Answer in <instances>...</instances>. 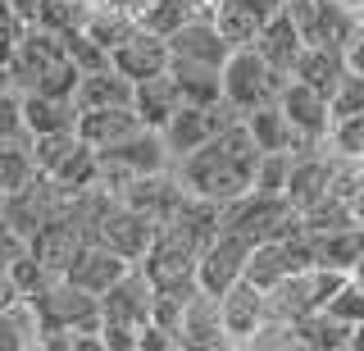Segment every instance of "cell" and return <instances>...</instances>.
<instances>
[{
	"instance_id": "cell-1",
	"label": "cell",
	"mask_w": 364,
	"mask_h": 351,
	"mask_svg": "<svg viewBox=\"0 0 364 351\" xmlns=\"http://www.w3.org/2000/svg\"><path fill=\"white\" fill-rule=\"evenodd\" d=\"M255 164H259V146L250 142L246 123L237 119V123H228V128H219L205 146H196V151H187L182 160H173V174L187 183L191 197L228 206V201H237V197L250 192Z\"/></svg>"
},
{
	"instance_id": "cell-2",
	"label": "cell",
	"mask_w": 364,
	"mask_h": 351,
	"mask_svg": "<svg viewBox=\"0 0 364 351\" xmlns=\"http://www.w3.org/2000/svg\"><path fill=\"white\" fill-rule=\"evenodd\" d=\"M9 69V87L14 92H46V96H73L77 69L64 51V37L41 23L23 28V41L14 51V60L5 64Z\"/></svg>"
},
{
	"instance_id": "cell-3",
	"label": "cell",
	"mask_w": 364,
	"mask_h": 351,
	"mask_svg": "<svg viewBox=\"0 0 364 351\" xmlns=\"http://www.w3.org/2000/svg\"><path fill=\"white\" fill-rule=\"evenodd\" d=\"M151 297H155V288L141 278L136 265H128L96 297V305H100V347L136 351V333L151 324Z\"/></svg>"
},
{
	"instance_id": "cell-4",
	"label": "cell",
	"mask_w": 364,
	"mask_h": 351,
	"mask_svg": "<svg viewBox=\"0 0 364 351\" xmlns=\"http://www.w3.org/2000/svg\"><path fill=\"white\" fill-rule=\"evenodd\" d=\"M96 160H100V187L105 192H119L123 183H132V178H146V174H159V169H168L164 142H159L155 128H132L123 132V137H114L105 146H96Z\"/></svg>"
},
{
	"instance_id": "cell-5",
	"label": "cell",
	"mask_w": 364,
	"mask_h": 351,
	"mask_svg": "<svg viewBox=\"0 0 364 351\" xmlns=\"http://www.w3.org/2000/svg\"><path fill=\"white\" fill-rule=\"evenodd\" d=\"M282 83H287V73L269 69V64L255 55V46H232V51H228V60L219 64L223 100L237 110V115H246V110L264 105V100H278Z\"/></svg>"
},
{
	"instance_id": "cell-6",
	"label": "cell",
	"mask_w": 364,
	"mask_h": 351,
	"mask_svg": "<svg viewBox=\"0 0 364 351\" xmlns=\"http://www.w3.org/2000/svg\"><path fill=\"white\" fill-rule=\"evenodd\" d=\"M219 224L242 233L246 242H273L301 229V214L291 210L287 197H269V192H246V197L219 206Z\"/></svg>"
},
{
	"instance_id": "cell-7",
	"label": "cell",
	"mask_w": 364,
	"mask_h": 351,
	"mask_svg": "<svg viewBox=\"0 0 364 351\" xmlns=\"http://www.w3.org/2000/svg\"><path fill=\"white\" fill-rule=\"evenodd\" d=\"M242 115H237L228 100H219V105H182L168 115V123L159 128V142H164L168 160H182L187 151H196V146H205L214 137L219 128H228V123H237Z\"/></svg>"
},
{
	"instance_id": "cell-8",
	"label": "cell",
	"mask_w": 364,
	"mask_h": 351,
	"mask_svg": "<svg viewBox=\"0 0 364 351\" xmlns=\"http://www.w3.org/2000/svg\"><path fill=\"white\" fill-rule=\"evenodd\" d=\"M250 246H255V242H246L242 233H232V229H223V224H219V229L205 237V246H200V256H196V288L210 292V297H223V292L242 278Z\"/></svg>"
},
{
	"instance_id": "cell-9",
	"label": "cell",
	"mask_w": 364,
	"mask_h": 351,
	"mask_svg": "<svg viewBox=\"0 0 364 351\" xmlns=\"http://www.w3.org/2000/svg\"><path fill=\"white\" fill-rule=\"evenodd\" d=\"M291 14L296 32H301L305 46H333L341 51L346 46V37L355 32V9L346 5V0H287L282 5Z\"/></svg>"
},
{
	"instance_id": "cell-10",
	"label": "cell",
	"mask_w": 364,
	"mask_h": 351,
	"mask_svg": "<svg viewBox=\"0 0 364 351\" xmlns=\"http://www.w3.org/2000/svg\"><path fill=\"white\" fill-rule=\"evenodd\" d=\"M333 178H337V164L328 160V155H318L314 146H301V151H291L282 197L291 201V210H296V214H305V210H314L318 201L333 192Z\"/></svg>"
},
{
	"instance_id": "cell-11",
	"label": "cell",
	"mask_w": 364,
	"mask_h": 351,
	"mask_svg": "<svg viewBox=\"0 0 364 351\" xmlns=\"http://www.w3.org/2000/svg\"><path fill=\"white\" fill-rule=\"evenodd\" d=\"M278 110L287 115V123L296 128V137L305 146H318L328 137V128H333V115H328V96L318 92V87L301 83V78H287L278 92Z\"/></svg>"
},
{
	"instance_id": "cell-12",
	"label": "cell",
	"mask_w": 364,
	"mask_h": 351,
	"mask_svg": "<svg viewBox=\"0 0 364 351\" xmlns=\"http://www.w3.org/2000/svg\"><path fill=\"white\" fill-rule=\"evenodd\" d=\"M123 269H128V260H123V256H114L105 242H96V237H82V242L73 246V256L64 260L60 274L68 283H77L82 292H91V297H100V292H105Z\"/></svg>"
},
{
	"instance_id": "cell-13",
	"label": "cell",
	"mask_w": 364,
	"mask_h": 351,
	"mask_svg": "<svg viewBox=\"0 0 364 351\" xmlns=\"http://www.w3.org/2000/svg\"><path fill=\"white\" fill-rule=\"evenodd\" d=\"M109 69H119L128 83H141V78L164 73V69H168V46H164V37L136 23L128 37H123L119 46L109 51Z\"/></svg>"
},
{
	"instance_id": "cell-14",
	"label": "cell",
	"mask_w": 364,
	"mask_h": 351,
	"mask_svg": "<svg viewBox=\"0 0 364 351\" xmlns=\"http://www.w3.org/2000/svg\"><path fill=\"white\" fill-rule=\"evenodd\" d=\"M168 46V60H187V64H210V69H219L228 60V41L219 37V28L210 23V19H187V23H178L173 32L164 37Z\"/></svg>"
},
{
	"instance_id": "cell-15",
	"label": "cell",
	"mask_w": 364,
	"mask_h": 351,
	"mask_svg": "<svg viewBox=\"0 0 364 351\" xmlns=\"http://www.w3.org/2000/svg\"><path fill=\"white\" fill-rule=\"evenodd\" d=\"M273 9H278V0H214L210 23L219 28V37L228 46H250Z\"/></svg>"
},
{
	"instance_id": "cell-16",
	"label": "cell",
	"mask_w": 364,
	"mask_h": 351,
	"mask_svg": "<svg viewBox=\"0 0 364 351\" xmlns=\"http://www.w3.org/2000/svg\"><path fill=\"white\" fill-rule=\"evenodd\" d=\"M264 315H269L264 292H259V288H250L246 278H237L232 288H228L223 297H219V320H223L228 342H246V337L255 333L259 324H264Z\"/></svg>"
},
{
	"instance_id": "cell-17",
	"label": "cell",
	"mask_w": 364,
	"mask_h": 351,
	"mask_svg": "<svg viewBox=\"0 0 364 351\" xmlns=\"http://www.w3.org/2000/svg\"><path fill=\"white\" fill-rule=\"evenodd\" d=\"M178 347H228L223 320H219V297L210 292H191L178 315Z\"/></svg>"
},
{
	"instance_id": "cell-18",
	"label": "cell",
	"mask_w": 364,
	"mask_h": 351,
	"mask_svg": "<svg viewBox=\"0 0 364 351\" xmlns=\"http://www.w3.org/2000/svg\"><path fill=\"white\" fill-rule=\"evenodd\" d=\"M250 46H255V55L269 64V69H278V73L291 78V64H296V55H301L305 41H301V32H296L291 14L278 5V9L264 19V28L255 32V41H250Z\"/></svg>"
},
{
	"instance_id": "cell-19",
	"label": "cell",
	"mask_w": 364,
	"mask_h": 351,
	"mask_svg": "<svg viewBox=\"0 0 364 351\" xmlns=\"http://www.w3.org/2000/svg\"><path fill=\"white\" fill-rule=\"evenodd\" d=\"M132 115L146 123V128H164L168 115L182 105V96H178V87H173V78L168 73H155V78H141V83H132Z\"/></svg>"
},
{
	"instance_id": "cell-20",
	"label": "cell",
	"mask_w": 364,
	"mask_h": 351,
	"mask_svg": "<svg viewBox=\"0 0 364 351\" xmlns=\"http://www.w3.org/2000/svg\"><path fill=\"white\" fill-rule=\"evenodd\" d=\"M246 123V132H250V142L259 146V151H301V137H296V128L287 123V115L278 110V100H264V105H255V110H246L242 115Z\"/></svg>"
},
{
	"instance_id": "cell-21",
	"label": "cell",
	"mask_w": 364,
	"mask_h": 351,
	"mask_svg": "<svg viewBox=\"0 0 364 351\" xmlns=\"http://www.w3.org/2000/svg\"><path fill=\"white\" fill-rule=\"evenodd\" d=\"M18 115H23V128L37 137V132H64V128H73L77 105H73V96L18 92Z\"/></svg>"
},
{
	"instance_id": "cell-22",
	"label": "cell",
	"mask_w": 364,
	"mask_h": 351,
	"mask_svg": "<svg viewBox=\"0 0 364 351\" xmlns=\"http://www.w3.org/2000/svg\"><path fill=\"white\" fill-rule=\"evenodd\" d=\"M132 100V83L123 78L119 69H91V73H77L73 83V105L77 110H100V105H128Z\"/></svg>"
},
{
	"instance_id": "cell-23",
	"label": "cell",
	"mask_w": 364,
	"mask_h": 351,
	"mask_svg": "<svg viewBox=\"0 0 364 351\" xmlns=\"http://www.w3.org/2000/svg\"><path fill=\"white\" fill-rule=\"evenodd\" d=\"M141 128V119L132 115V105H100V110H77L73 119V132L82 137L87 146H105L114 137H123V132Z\"/></svg>"
},
{
	"instance_id": "cell-24",
	"label": "cell",
	"mask_w": 364,
	"mask_h": 351,
	"mask_svg": "<svg viewBox=\"0 0 364 351\" xmlns=\"http://www.w3.org/2000/svg\"><path fill=\"white\" fill-rule=\"evenodd\" d=\"M310 237H314V265H323V269L350 274L364 256V229H355V224L333 229V233H310Z\"/></svg>"
},
{
	"instance_id": "cell-25",
	"label": "cell",
	"mask_w": 364,
	"mask_h": 351,
	"mask_svg": "<svg viewBox=\"0 0 364 351\" xmlns=\"http://www.w3.org/2000/svg\"><path fill=\"white\" fill-rule=\"evenodd\" d=\"M168 78H173L178 96L187 105H219L223 100V87H219V69L210 64H187V60H168Z\"/></svg>"
},
{
	"instance_id": "cell-26",
	"label": "cell",
	"mask_w": 364,
	"mask_h": 351,
	"mask_svg": "<svg viewBox=\"0 0 364 351\" xmlns=\"http://www.w3.org/2000/svg\"><path fill=\"white\" fill-rule=\"evenodd\" d=\"M341 73H346V60H341V51H333V46H301V55H296V64H291V78L318 87L323 96L337 87Z\"/></svg>"
},
{
	"instance_id": "cell-27",
	"label": "cell",
	"mask_w": 364,
	"mask_h": 351,
	"mask_svg": "<svg viewBox=\"0 0 364 351\" xmlns=\"http://www.w3.org/2000/svg\"><path fill=\"white\" fill-rule=\"evenodd\" d=\"M32 347H41V324L32 305L14 297L9 305H0V351H32Z\"/></svg>"
},
{
	"instance_id": "cell-28",
	"label": "cell",
	"mask_w": 364,
	"mask_h": 351,
	"mask_svg": "<svg viewBox=\"0 0 364 351\" xmlns=\"http://www.w3.org/2000/svg\"><path fill=\"white\" fill-rule=\"evenodd\" d=\"M132 28H136V19L128 14V9L100 5V0H91V9H87V19H82V32L96 41V46H105V51H114Z\"/></svg>"
},
{
	"instance_id": "cell-29",
	"label": "cell",
	"mask_w": 364,
	"mask_h": 351,
	"mask_svg": "<svg viewBox=\"0 0 364 351\" xmlns=\"http://www.w3.org/2000/svg\"><path fill=\"white\" fill-rule=\"evenodd\" d=\"M37 178V164H32V137L18 142H0V197L5 192H18L23 183Z\"/></svg>"
},
{
	"instance_id": "cell-30",
	"label": "cell",
	"mask_w": 364,
	"mask_h": 351,
	"mask_svg": "<svg viewBox=\"0 0 364 351\" xmlns=\"http://www.w3.org/2000/svg\"><path fill=\"white\" fill-rule=\"evenodd\" d=\"M328 315H337L341 324H364V278L360 274H346V283H341V288L333 292V297H328V305H323Z\"/></svg>"
},
{
	"instance_id": "cell-31",
	"label": "cell",
	"mask_w": 364,
	"mask_h": 351,
	"mask_svg": "<svg viewBox=\"0 0 364 351\" xmlns=\"http://www.w3.org/2000/svg\"><path fill=\"white\" fill-rule=\"evenodd\" d=\"M328 115L346 119V115H364V73H341L337 87L328 92Z\"/></svg>"
},
{
	"instance_id": "cell-32",
	"label": "cell",
	"mask_w": 364,
	"mask_h": 351,
	"mask_svg": "<svg viewBox=\"0 0 364 351\" xmlns=\"http://www.w3.org/2000/svg\"><path fill=\"white\" fill-rule=\"evenodd\" d=\"M64 51H68V60H73L77 73H91V69H105V64H109V51L96 46V41H91L82 28L64 32Z\"/></svg>"
},
{
	"instance_id": "cell-33",
	"label": "cell",
	"mask_w": 364,
	"mask_h": 351,
	"mask_svg": "<svg viewBox=\"0 0 364 351\" xmlns=\"http://www.w3.org/2000/svg\"><path fill=\"white\" fill-rule=\"evenodd\" d=\"M328 137L341 155H364V115H346V119H333V128H328Z\"/></svg>"
},
{
	"instance_id": "cell-34",
	"label": "cell",
	"mask_w": 364,
	"mask_h": 351,
	"mask_svg": "<svg viewBox=\"0 0 364 351\" xmlns=\"http://www.w3.org/2000/svg\"><path fill=\"white\" fill-rule=\"evenodd\" d=\"M18 137H32L23 128V115H18V92H0V142H18Z\"/></svg>"
},
{
	"instance_id": "cell-35",
	"label": "cell",
	"mask_w": 364,
	"mask_h": 351,
	"mask_svg": "<svg viewBox=\"0 0 364 351\" xmlns=\"http://www.w3.org/2000/svg\"><path fill=\"white\" fill-rule=\"evenodd\" d=\"M23 251H28V237H23L14 224H9L5 214H0V269H9Z\"/></svg>"
},
{
	"instance_id": "cell-36",
	"label": "cell",
	"mask_w": 364,
	"mask_h": 351,
	"mask_svg": "<svg viewBox=\"0 0 364 351\" xmlns=\"http://www.w3.org/2000/svg\"><path fill=\"white\" fill-rule=\"evenodd\" d=\"M23 19H14V14H5L0 19V69H5L9 60H14V51H18V41H23Z\"/></svg>"
},
{
	"instance_id": "cell-37",
	"label": "cell",
	"mask_w": 364,
	"mask_h": 351,
	"mask_svg": "<svg viewBox=\"0 0 364 351\" xmlns=\"http://www.w3.org/2000/svg\"><path fill=\"white\" fill-rule=\"evenodd\" d=\"M341 60H346L350 73H364V23H355V32L346 37V46H341Z\"/></svg>"
},
{
	"instance_id": "cell-38",
	"label": "cell",
	"mask_w": 364,
	"mask_h": 351,
	"mask_svg": "<svg viewBox=\"0 0 364 351\" xmlns=\"http://www.w3.org/2000/svg\"><path fill=\"white\" fill-rule=\"evenodd\" d=\"M5 5H9V14H14V19L32 23V19H37V5H41V0H5Z\"/></svg>"
},
{
	"instance_id": "cell-39",
	"label": "cell",
	"mask_w": 364,
	"mask_h": 351,
	"mask_svg": "<svg viewBox=\"0 0 364 351\" xmlns=\"http://www.w3.org/2000/svg\"><path fill=\"white\" fill-rule=\"evenodd\" d=\"M100 5H114V9H128L132 19H141V9L151 5V0H100Z\"/></svg>"
},
{
	"instance_id": "cell-40",
	"label": "cell",
	"mask_w": 364,
	"mask_h": 351,
	"mask_svg": "<svg viewBox=\"0 0 364 351\" xmlns=\"http://www.w3.org/2000/svg\"><path fill=\"white\" fill-rule=\"evenodd\" d=\"M14 297H18V292H14V283H9V274L0 269V305H9Z\"/></svg>"
},
{
	"instance_id": "cell-41",
	"label": "cell",
	"mask_w": 364,
	"mask_h": 351,
	"mask_svg": "<svg viewBox=\"0 0 364 351\" xmlns=\"http://www.w3.org/2000/svg\"><path fill=\"white\" fill-rule=\"evenodd\" d=\"M346 5L355 9V19H360V23H364V0H346Z\"/></svg>"
},
{
	"instance_id": "cell-42",
	"label": "cell",
	"mask_w": 364,
	"mask_h": 351,
	"mask_svg": "<svg viewBox=\"0 0 364 351\" xmlns=\"http://www.w3.org/2000/svg\"><path fill=\"white\" fill-rule=\"evenodd\" d=\"M0 92H9V69H0Z\"/></svg>"
},
{
	"instance_id": "cell-43",
	"label": "cell",
	"mask_w": 364,
	"mask_h": 351,
	"mask_svg": "<svg viewBox=\"0 0 364 351\" xmlns=\"http://www.w3.org/2000/svg\"><path fill=\"white\" fill-rule=\"evenodd\" d=\"M5 14H9V5H5V0H0V19H5Z\"/></svg>"
},
{
	"instance_id": "cell-44",
	"label": "cell",
	"mask_w": 364,
	"mask_h": 351,
	"mask_svg": "<svg viewBox=\"0 0 364 351\" xmlns=\"http://www.w3.org/2000/svg\"><path fill=\"white\" fill-rule=\"evenodd\" d=\"M278 5H287V0H278Z\"/></svg>"
}]
</instances>
